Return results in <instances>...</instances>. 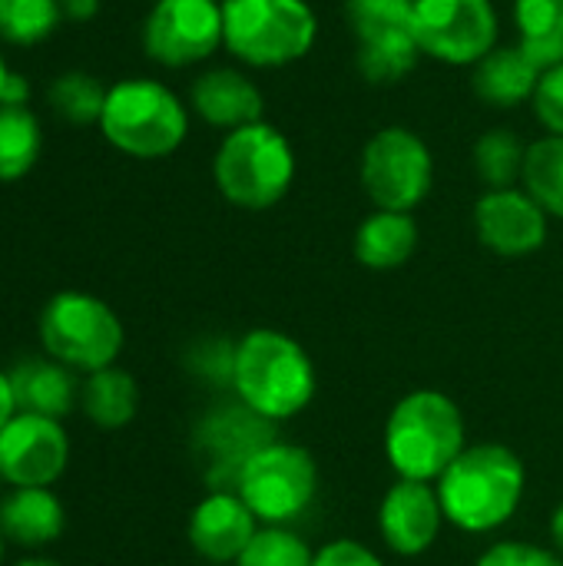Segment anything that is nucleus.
<instances>
[{
    "label": "nucleus",
    "instance_id": "obj_38",
    "mask_svg": "<svg viewBox=\"0 0 563 566\" xmlns=\"http://www.w3.org/2000/svg\"><path fill=\"white\" fill-rule=\"evenodd\" d=\"M13 566H63L56 564V560H50V557H27V560H20V564Z\"/></svg>",
    "mask_w": 563,
    "mask_h": 566
},
{
    "label": "nucleus",
    "instance_id": "obj_6",
    "mask_svg": "<svg viewBox=\"0 0 563 566\" xmlns=\"http://www.w3.org/2000/svg\"><path fill=\"white\" fill-rule=\"evenodd\" d=\"M37 332L50 358L83 375L116 365L126 342L119 315L103 298L73 289L56 292L43 305Z\"/></svg>",
    "mask_w": 563,
    "mask_h": 566
},
{
    "label": "nucleus",
    "instance_id": "obj_24",
    "mask_svg": "<svg viewBox=\"0 0 563 566\" xmlns=\"http://www.w3.org/2000/svg\"><path fill=\"white\" fill-rule=\"evenodd\" d=\"M106 90H110V86H103L93 73L66 70V73H60V76L50 83L46 99H50V109H53L63 123L93 126V123H100V116H103Z\"/></svg>",
    "mask_w": 563,
    "mask_h": 566
},
{
    "label": "nucleus",
    "instance_id": "obj_17",
    "mask_svg": "<svg viewBox=\"0 0 563 566\" xmlns=\"http://www.w3.org/2000/svg\"><path fill=\"white\" fill-rule=\"evenodd\" d=\"M7 375H10L17 411L63 421L73 411V405L80 401V388H76L73 371L50 355L20 358L17 365L7 368Z\"/></svg>",
    "mask_w": 563,
    "mask_h": 566
},
{
    "label": "nucleus",
    "instance_id": "obj_13",
    "mask_svg": "<svg viewBox=\"0 0 563 566\" xmlns=\"http://www.w3.org/2000/svg\"><path fill=\"white\" fill-rule=\"evenodd\" d=\"M478 239L504 259H524L548 242V212L528 189H488L475 206Z\"/></svg>",
    "mask_w": 563,
    "mask_h": 566
},
{
    "label": "nucleus",
    "instance_id": "obj_42",
    "mask_svg": "<svg viewBox=\"0 0 563 566\" xmlns=\"http://www.w3.org/2000/svg\"><path fill=\"white\" fill-rule=\"evenodd\" d=\"M219 3H226V0H219Z\"/></svg>",
    "mask_w": 563,
    "mask_h": 566
},
{
    "label": "nucleus",
    "instance_id": "obj_26",
    "mask_svg": "<svg viewBox=\"0 0 563 566\" xmlns=\"http://www.w3.org/2000/svg\"><path fill=\"white\" fill-rule=\"evenodd\" d=\"M528 146L511 129H491L475 143V172L488 189H511L524 176Z\"/></svg>",
    "mask_w": 563,
    "mask_h": 566
},
{
    "label": "nucleus",
    "instance_id": "obj_31",
    "mask_svg": "<svg viewBox=\"0 0 563 566\" xmlns=\"http://www.w3.org/2000/svg\"><path fill=\"white\" fill-rule=\"evenodd\" d=\"M534 113L548 136H563V63L541 73V83L534 90Z\"/></svg>",
    "mask_w": 563,
    "mask_h": 566
},
{
    "label": "nucleus",
    "instance_id": "obj_32",
    "mask_svg": "<svg viewBox=\"0 0 563 566\" xmlns=\"http://www.w3.org/2000/svg\"><path fill=\"white\" fill-rule=\"evenodd\" d=\"M478 566H563L554 551L524 544V541H501L481 554Z\"/></svg>",
    "mask_w": 563,
    "mask_h": 566
},
{
    "label": "nucleus",
    "instance_id": "obj_20",
    "mask_svg": "<svg viewBox=\"0 0 563 566\" xmlns=\"http://www.w3.org/2000/svg\"><path fill=\"white\" fill-rule=\"evenodd\" d=\"M415 249H418V226L411 212L378 209L355 232V259L375 272H392L405 265L415 255Z\"/></svg>",
    "mask_w": 563,
    "mask_h": 566
},
{
    "label": "nucleus",
    "instance_id": "obj_12",
    "mask_svg": "<svg viewBox=\"0 0 563 566\" xmlns=\"http://www.w3.org/2000/svg\"><path fill=\"white\" fill-rule=\"evenodd\" d=\"M70 464L63 421L17 411L0 431V474L10 488H50Z\"/></svg>",
    "mask_w": 563,
    "mask_h": 566
},
{
    "label": "nucleus",
    "instance_id": "obj_29",
    "mask_svg": "<svg viewBox=\"0 0 563 566\" xmlns=\"http://www.w3.org/2000/svg\"><path fill=\"white\" fill-rule=\"evenodd\" d=\"M345 17L358 43L415 33V0H345Z\"/></svg>",
    "mask_w": 563,
    "mask_h": 566
},
{
    "label": "nucleus",
    "instance_id": "obj_15",
    "mask_svg": "<svg viewBox=\"0 0 563 566\" xmlns=\"http://www.w3.org/2000/svg\"><path fill=\"white\" fill-rule=\"evenodd\" d=\"M259 534V517L239 494L216 491L189 514V544L209 564H236Z\"/></svg>",
    "mask_w": 563,
    "mask_h": 566
},
{
    "label": "nucleus",
    "instance_id": "obj_27",
    "mask_svg": "<svg viewBox=\"0 0 563 566\" xmlns=\"http://www.w3.org/2000/svg\"><path fill=\"white\" fill-rule=\"evenodd\" d=\"M418 56H421V46H418L415 33L362 40L358 43V73L375 86H388V83L405 80L415 70Z\"/></svg>",
    "mask_w": 563,
    "mask_h": 566
},
{
    "label": "nucleus",
    "instance_id": "obj_36",
    "mask_svg": "<svg viewBox=\"0 0 563 566\" xmlns=\"http://www.w3.org/2000/svg\"><path fill=\"white\" fill-rule=\"evenodd\" d=\"M17 415V401H13V388H10V375L0 368V431L3 424Z\"/></svg>",
    "mask_w": 563,
    "mask_h": 566
},
{
    "label": "nucleus",
    "instance_id": "obj_37",
    "mask_svg": "<svg viewBox=\"0 0 563 566\" xmlns=\"http://www.w3.org/2000/svg\"><path fill=\"white\" fill-rule=\"evenodd\" d=\"M551 537H554L557 551L563 554V504L554 511V517H551Z\"/></svg>",
    "mask_w": 563,
    "mask_h": 566
},
{
    "label": "nucleus",
    "instance_id": "obj_21",
    "mask_svg": "<svg viewBox=\"0 0 563 566\" xmlns=\"http://www.w3.org/2000/svg\"><path fill=\"white\" fill-rule=\"evenodd\" d=\"M80 408L103 431L126 428L136 418V411H139L136 378L129 371L116 368V365L86 375L83 385H80Z\"/></svg>",
    "mask_w": 563,
    "mask_h": 566
},
{
    "label": "nucleus",
    "instance_id": "obj_34",
    "mask_svg": "<svg viewBox=\"0 0 563 566\" xmlns=\"http://www.w3.org/2000/svg\"><path fill=\"white\" fill-rule=\"evenodd\" d=\"M63 20L70 23H90L100 13V0H56Z\"/></svg>",
    "mask_w": 563,
    "mask_h": 566
},
{
    "label": "nucleus",
    "instance_id": "obj_19",
    "mask_svg": "<svg viewBox=\"0 0 563 566\" xmlns=\"http://www.w3.org/2000/svg\"><path fill=\"white\" fill-rule=\"evenodd\" d=\"M541 73L544 70L518 43L514 46H494L481 63H475L471 86L488 106L514 109V106L534 99Z\"/></svg>",
    "mask_w": 563,
    "mask_h": 566
},
{
    "label": "nucleus",
    "instance_id": "obj_41",
    "mask_svg": "<svg viewBox=\"0 0 563 566\" xmlns=\"http://www.w3.org/2000/svg\"><path fill=\"white\" fill-rule=\"evenodd\" d=\"M0 484H3V474H0Z\"/></svg>",
    "mask_w": 563,
    "mask_h": 566
},
{
    "label": "nucleus",
    "instance_id": "obj_28",
    "mask_svg": "<svg viewBox=\"0 0 563 566\" xmlns=\"http://www.w3.org/2000/svg\"><path fill=\"white\" fill-rule=\"evenodd\" d=\"M63 23L56 0H0V43L37 46Z\"/></svg>",
    "mask_w": 563,
    "mask_h": 566
},
{
    "label": "nucleus",
    "instance_id": "obj_7",
    "mask_svg": "<svg viewBox=\"0 0 563 566\" xmlns=\"http://www.w3.org/2000/svg\"><path fill=\"white\" fill-rule=\"evenodd\" d=\"M319 23L305 0H226L222 43L249 66H285L315 43Z\"/></svg>",
    "mask_w": 563,
    "mask_h": 566
},
{
    "label": "nucleus",
    "instance_id": "obj_33",
    "mask_svg": "<svg viewBox=\"0 0 563 566\" xmlns=\"http://www.w3.org/2000/svg\"><path fill=\"white\" fill-rule=\"evenodd\" d=\"M312 566H385L375 551H368L365 544L358 541H332L325 544L319 554H315V564Z\"/></svg>",
    "mask_w": 563,
    "mask_h": 566
},
{
    "label": "nucleus",
    "instance_id": "obj_14",
    "mask_svg": "<svg viewBox=\"0 0 563 566\" xmlns=\"http://www.w3.org/2000/svg\"><path fill=\"white\" fill-rule=\"evenodd\" d=\"M445 524V511L438 501V488L428 481H408L398 478L378 507V531L392 554L398 557H418L425 554Z\"/></svg>",
    "mask_w": 563,
    "mask_h": 566
},
{
    "label": "nucleus",
    "instance_id": "obj_40",
    "mask_svg": "<svg viewBox=\"0 0 563 566\" xmlns=\"http://www.w3.org/2000/svg\"><path fill=\"white\" fill-rule=\"evenodd\" d=\"M3 544H7V541H3V534H0V564H3Z\"/></svg>",
    "mask_w": 563,
    "mask_h": 566
},
{
    "label": "nucleus",
    "instance_id": "obj_23",
    "mask_svg": "<svg viewBox=\"0 0 563 566\" xmlns=\"http://www.w3.org/2000/svg\"><path fill=\"white\" fill-rule=\"evenodd\" d=\"M43 153V129L30 106L0 103V182L23 179Z\"/></svg>",
    "mask_w": 563,
    "mask_h": 566
},
{
    "label": "nucleus",
    "instance_id": "obj_5",
    "mask_svg": "<svg viewBox=\"0 0 563 566\" xmlns=\"http://www.w3.org/2000/svg\"><path fill=\"white\" fill-rule=\"evenodd\" d=\"M212 176L232 206L249 212L272 209L295 179L292 143L269 123L232 129L212 159Z\"/></svg>",
    "mask_w": 563,
    "mask_h": 566
},
{
    "label": "nucleus",
    "instance_id": "obj_22",
    "mask_svg": "<svg viewBox=\"0 0 563 566\" xmlns=\"http://www.w3.org/2000/svg\"><path fill=\"white\" fill-rule=\"evenodd\" d=\"M518 46L541 66L563 63V0H514Z\"/></svg>",
    "mask_w": 563,
    "mask_h": 566
},
{
    "label": "nucleus",
    "instance_id": "obj_9",
    "mask_svg": "<svg viewBox=\"0 0 563 566\" xmlns=\"http://www.w3.org/2000/svg\"><path fill=\"white\" fill-rule=\"evenodd\" d=\"M431 179H435V159L418 133L405 126H388L365 143L362 189L378 209L411 212L428 199Z\"/></svg>",
    "mask_w": 563,
    "mask_h": 566
},
{
    "label": "nucleus",
    "instance_id": "obj_1",
    "mask_svg": "<svg viewBox=\"0 0 563 566\" xmlns=\"http://www.w3.org/2000/svg\"><path fill=\"white\" fill-rule=\"evenodd\" d=\"M229 378L242 405L269 421L295 418L315 398V365L309 352L279 328L249 332L232 352Z\"/></svg>",
    "mask_w": 563,
    "mask_h": 566
},
{
    "label": "nucleus",
    "instance_id": "obj_16",
    "mask_svg": "<svg viewBox=\"0 0 563 566\" xmlns=\"http://www.w3.org/2000/svg\"><path fill=\"white\" fill-rule=\"evenodd\" d=\"M189 103L199 113V119H206L209 126L226 129V133L262 123V109H265L259 86L246 73L229 70V66L199 73L192 80Z\"/></svg>",
    "mask_w": 563,
    "mask_h": 566
},
{
    "label": "nucleus",
    "instance_id": "obj_4",
    "mask_svg": "<svg viewBox=\"0 0 563 566\" xmlns=\"http://www.w3.org/2000/svg\"><path fill=\"white\" fill-rule=\"evenodd\" d=\"M465 451V418L441 391L405 395L385 424V454L398 478L438 481Z\"/></svg>",
    "mask_w": 563,
    "mask_h": 566
},
{
    "label": "nucleus",
    "instance_id": "obj_11",
    "mask_svg": "<svg viewBox=\"0 0 563 566\" xmlns=\"http://www.w3.org/2000/svg\"><path fill=\"white\" fill-rule=\"evenodd\" d=\"M222 43L219 0H156L143 20V50L153 63L183 70L202 63Z\"/></svg>",
    "mask_w": 563,
    "mask_h": 566
},
{
    "label": "nucleus",
    "instance_id": "obj_3",
    "mask_svg": "<svg viewBox=\"0 0 563 566\" xmlns=\"http://www.w3.org/2000/svg\"><path fill=\"white\" fill-rule=\"evenodd\" d=\"M96 126L103 139L123 156L163 159L186 143L189 113L166 83L129 76L106 90L103 116Z\"/></svg>",
    "mask_w": 563,
    "mask_h": 566
},
{
    "label": "nucleus",
    "instance_id": "obj_2",
    "mask_svg": "<svg viewBox=\"0 0 563 566\" xmlns=\"http://www.w3.org/2000/svg\"><path fill=\"white\" fill-rule=\"evenodd\" d=\"M524 464L504 444H475L438 478V501L445 521L468 534H491L504 527L524 497Z\"/></svg>",
    "mask_w": 563,
    "mask_h": 566
},
{
    "label": "nucleus",
    "instance_id": "obj_39",
    "mask_svg": "<svg viewBox=\"0 0 563 566\" xmlns=\"http://www.w3.org/2000/svg\"><path fill=\"white\" fill-rule=\"evenodd\" d=\"M10 66H7V60H3V53H0V96H3V86H7V80H10Z\"/></svg>",
    "mask_w": 563,
    "mask_h": 566
},
{
    "label": "nucleus",
    "instance_id": "obj_8",
    "mask_svg": "<svg viewBox=\"0 0 563 566\" xmlns=\"http://www.w3.org/2000/svg\"><path fill=\"white\" fill-rule=\"evenodd\" d=\"M319 491V468L299 444H262L239 468V497L265 527L295 521Z\"/></svg>",
    "mask_w": 563,
    "mask_h": 566
},
{
    "label": "nucleus",
    "instance_id": "obj_30",
    "mask_svg": "<svg viewBox=\"0 0 563 566\" xmlns=\"http://www.w3.org/2000/svg\"><path fill=\"white\" fill-rule=\"evenodd\" d=\"M315 554L309 544L285 527H259L252 544L242 551L236 566H312Z\"/></svg>",
    "mask_w": 563,
    "mask_h": 566
},
{
    "label": "nucleus",
    "instance_id": "obj_35",
    "mask_svg": "<svg viewBox=\"0 0 563 566\" xmlns=\"http://www.w3.org/2000/svg\"><path fill=\"white\" fill-rule=\"evenodd\" d=\"M0 103H10V106H27L30 103V80L23 73H10L7 86H3V96Z\"/></svg>",
    "mask_w": 563,
    "mask_h": 566
},
{
    "label": "nucleus",
    "instance_id": "obj_25",
    "mask_svg": "<svg viewBox=\"0 0 563 566\" xmlns=\"http://www.w3.org/2000/svg\"><path fill=\"white\" fill-rule=\"evenodd\" d=\"M521 182L548 216L563 219V136H544L528 146Z\"/></svg>",
    "mask_w": 563,
    "mask_h": 566
},
{
    "label": "nucleus",
    "instance_id": "obj_18",
    "mask_svg": "<svg viewBox=\"0 0 563 566\" xmlns=\"http://www.w3.org/2000/svg\"><path fill=\"white\" fill-rule=\"evenodd\" d=\"M63 527L66 511L50 488H13L0 501V534L23 551H40L60 541Z\"/></svg>",
    "mask_w": 563,
    "mask_h": 566
},
{
    "label": "nucleus",
    "instance_id": "obj_10",
    "mask_svg": "<svg viewBox=\"0 0 563 566\" xmlns=\"http://www.w3.org/2000/svg\"><path fill=\"white\" fill-rule=\"evenodd\" d=\"M415 40L441 63L475 66L498 46V10L491 0H415Z\"/></svg>",
    "mask_w": 563,
    "mask_h": 566
}]
</instances>
